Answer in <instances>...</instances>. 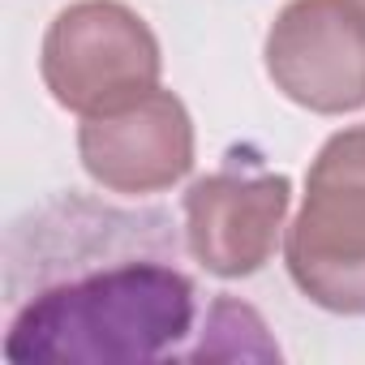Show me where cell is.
Wrapping results in <instances>:
<instances>
[{"instance_id":"6da1fadb","label":"cell","mask_w":365,"mask_h":365,"mask_svg":"<svg viewBox=\"0 0 365 365\" xmlns=\"http://www.w3.org/2000/svg\"><path fill=\"white\" fill-rule=\"evenodd\" d=\"M190 232L163 207L56 194L18 215L0 250L5 356L190 361L198 284Z\"/></svg>"},{"instance_id":"7a4b0ae2","label":"cell","mask_w":365,"mask_h":365,"mask_svg":"<svg viewBox=\"0 0 365 365\" xmlns=\"http://www.w3.org/2000/svg\"><path fill=\"white\" fill-rule=\"evenodd\" d=\"M284 258L314 305L365 314V125L335 133L318 150Z\"/></svg>"},{"instance_id":"3957f363","label":"cell","mask_w":365,"mask_h":365,"mask_svg":"<svg viewBox=\"0 0 365 365\" xmlns=\"http://www.w3.org/2000/svg\"><path fill=\"white\" fill-rule=\"evenodd\" d=\"M43 82L61 108L95 116L155 91L159 43L116 0H82L52 22L43 39Z\"/></svg>"},{"instance_id":"277c9868","label":"cell","mask_w":365,"mask_h":365,"mask_svg":"<svg viewBox=\"0 0 365 365\" xmlns=\"http://www.w3.org/2000/svg\"><path fill=\"white\" fill-rule=\"evenodd\" d=\"M267 73L309 112H356L365 103V5L292 0L267 35Z\"/></svg>"},{"instance_id":"5b68a950","label":"cell","mask_w":365,"mask_h":365,"mask_svg":"<svg viewBox=\"0 0 365 365\" xmlns=\"http://www.w3.org/2000/svg\"><path fill=\"white\" fill-rule=\"evenodd\" d=\"M284 211L288 176L267 172L258 159L232 155L185 194V232L198 267L224 279L254 275L275 254Z\"/></svg>"},{"instance_id":"8992f818","label":"cell","mask_w":365,"mask_h":365,"mask_svg":"<svg viewBox=\"0 0 365 365\" xmlns=\"http://www.w3.org/2000/svg\"><path fill=\"white\" fill-rule=\"evenodd\" d=\"M86 172L116 194H155L194 163V129L172 91H146L86 116L78 133Z\"/></svg>"},{"instance_id":"52a82bcc","label":"cell","mask_w":365,"mask_h":365,"mask_svg":"<svg viewBox=\"0 0 365 365\" xmlns=\"http://www.w3.org/2000/svg\"><path fill=\"white\" fill-rule=\"evenodd\" d=\"M275 361L279 348L267 335V322L232 297H215L202 314L198 339L190 348V361Z\"/></svg>"},{"instance_id":"ba28073f","label":"cell","mask_w":365,"mask_h":365,"mask_svg":"<svg viewBox=\"0 0 365 365\" xmlns=\"http://www.w3.org/2000/svg\"><path fill=\"white\" fill-rule=\"evenodd\" d=\"M361 5H365V0H361Z\"/></svg>"}]
</instances>
